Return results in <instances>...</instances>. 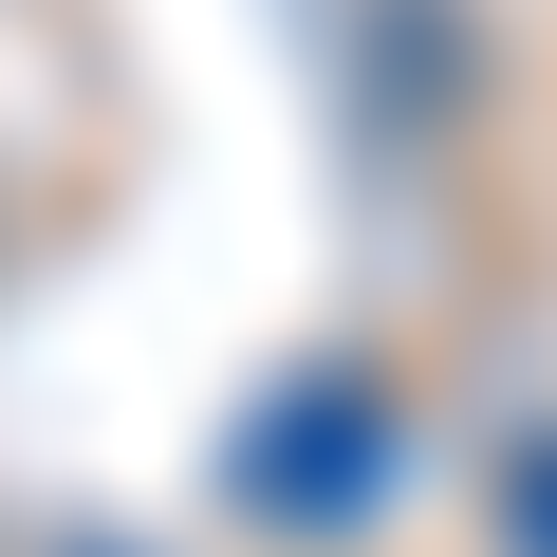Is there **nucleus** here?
Segmentation results:
<instances>
[{"label":"nucleus","instance_id":"1","mask_svg":"<svg viewBox=\"0 0 557 557\" xmlns=\"http://www.w3.org/2000/svg\"><path fill=\"white\" fill-rule=\"evenodd\" d=\"M372 465H391V428H372L354 372H317L298 409H260V428H242V502H298V520H354Z\"/></svg>","mask_w":557,"mask_h":557}]
</instances>
